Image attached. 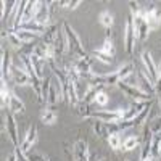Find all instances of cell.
Masks as SVG:
<instances>
[{"instance_id":"cell-36","label":"cell","mask_w":161,"mask_h":161,"mask_svg":"<svg viewBox=\"0 0 161 161\" xmlns=\"http://www.w3.org/2000/svg\"><path fill=\"white\" fill-rule=\"evenodd\" d=\"M155 93L158 95V98L161 100V66H159V69H158V79H156V82H155Z\"/></svg>"},{"instance_id":"cell-20","label":"cell","mask_w":161,"mask_h":161,"mask_svg":"<svg viewBox=\"0 0 161 161\" xmlns=\"http://www.w3.org/2000/svg\"><path fill=\"white\" fill-rule=\"evenodd\" d=\"M19 29H23V31H29V32H34V34H37V36H44V34L47 32V28H45V26L39 24L36 19H32V21H29V23L23 24Z\"/></svg>"},{"instance_id":"cell-24","label":"cell","mask_w":161,"mask_h":161,"mask_svg":"<svg viewBox=\"0 0 161 161\" xmlns=\"http://www.w3.org/2000/svg\"><path fill=\"white\" fill-rule=\"evenodd\" d=\"M31 61H32V66L36 69V74L39 76V79H44V66L47 61H44L42 58H39L36 55H31Z\"/></svg>"},{"instance_id":"cell-2","label":"cell","mask_w":161,"mask_h":161,"mask_svg":"<svg viewBox=\"0 0 161 161\" xmlns=\"http://www.w3.org/2000/svg\"><path fill=\"white\" fill-rule=\"evenodd\" d=\"M93 57H95L97 60H100L102 63H106V64H110L114 58V44H113V39L110 36H106L105 39V42L102 45V48L95 50L92 53Z\"/></svg>"},{"instance_id":"cell-37","label":"cell","mask_w":161,"mask_h":161,"mask_svg":"<svg viewBox=\"0 0 161 161\" xmlns=\"http://www.w3.org/2000/svg\"><path fill=\"white\" fill-rule=\"evenodd\" d=\"M60 5H63L64 8H71V10H74V8H77V7L80 5V0H74V2H60Z\"/></svg>"},{"instance_id":"cell-15","label":"cell","mask_w":161,"mask_h":161,"mask_svg":"<svg viewBox=\"0 0 161 161\" xmlns=\"http://www.w3.org/2000/svg\"><path fill=\"white\" fill-rule=\"evenodd\" d=\"M36 142H37V126L32 124V126L28 129V134H26V137H24V140H23V143H21L19 147H21V150L28 155V153L31 152V148L34 147Z\"/></svg>"},{"instance_id":"cell-9","label":"cell","mask_w":161,"mask_h":161,"mask_svg":"<svg viewBox=\"0 0 161 161\" xmlns=\"http://www.w3.org/2000/svg\"><path fill=\"white\" fill-rule=\"evenodd\" d=\"M73 66H74V69L77 71L79 77H82V79H86V80H89V82H90V79L93 77V73L90 71V66H92V58L90 57L79 58Z\"/></svg>"},{"instance_id":"cell-38","label":"cell","mask_w":161,"mask_h":161,"mask_svg":"<svg viewBox=\"0 0 161 161\" xmlns=\"http://www.w3.org/2000/svg\"><path fill=\"white\" fill-rule=\"evenodd\" d=\"M158 156H161V139H158Z\"/></svg>"},{"instance_id":"cell-22","label":"cell","mask_w":161,"mask_h":161,"mask_svg":"<svg viewBox=\"0 0 161 161\" xmlns=\"http://www.w3.org/2000/svg\"><path fill=\"white\" fill-rule=\"evenodd\" d=\"M8 110L15 114V113H24V103L15 95V93H13L11 95V100H10V106H8Z\"/></svg>"},{"instance_id":"cell-29","label":"cell","mask_w":161,"mask_h":161,"mask_svg":"<svg viewBox=\"0 0 161 161\" xmlns=\"http://www.w3.org/2000/svg\"><path fill=\"white\" fill-rule=\"evenodd\" d=\"M50 86H52V77H44V79H42V103H44V102L47 103Z\"/></svg>"},{"instance_id":"cell-21","label":"cell","mask_w":161,"mask_h":161,"mask_svg":"<svg viewBox=\"0 0 161 161\" xmlns=\"http://www.w3.org/2000/svg\"><path fill=\"white\" fill-rule=\"evenodd\" d=\"M11 31H13V29H11ZM15 32H16L18 39L21 40V42H23L24 45H29V44L36 42V40L40 37V36H37V34H34V32H29V31H23V29H18V31H15Z\"/></svg>"},{"instance_id":"cell-18","label":"cell","mask_w":161,"mask_h":161,"mask_svg":"<svg viewBox=\"0 0 161 161\" xmlns=\"http://www.w3.org/2000/svg\"><path fill=\"white\" fill-rule=\"evenodd\" d=\"M73 84H74V90H76V95H77L79 102L84 100V97L87 95V92L90 89V82L86 80V79H82V77H79V79L73 80Z\"/></svg>"},{"instance_id":"cell-39","label":"cell","mask_w":161,"mask_h":161,"mask_svg":"<svg viewBox=\"0 0 161 161\" xmlns=\"http://www.w3.org/2000/svg\"><path fill=\"white\" fill-rule=\"evenodd\" d=\"M7 161H16V156H15V153H13V155H10V156L7 158Z\"/></svg>"},{"instance_id":"cell-30","label":"cell","mask_w":161,"mask_h":161,"mask_svg":"<svg viewBox=\"0 0 161 161\" xmlns=\"http://www.w3.org/2000/svg\"><path fill=\"white\" fill-rule=\"evenodd\" d=\"M108 145L111 147L113 150H118L121 145H123V142H121V137H119V134H113V136L108 137Z\"/></svg>"},{"instance_id":"cell-40","label":"cell","mask_w":161,"mask_h":161,"mask_svg":"<svg viewBox=\"0 0 161 161\" xmlns=\"http://www.w3.org/2000/svg\"><path fill=\"white\" fill-rule=\"evenodd\" d=\"M142 161H153V155H148V156H147V158H143Z\"/></svg>"},{"instance_id":"cell-13","label":"cell","mask_w":161,"mask_h":161,"mask_svg":"<svg viewBox=\"0 0 161 161\" xmlns=\"http://www.w3.org/2000/svg\"><path fill=\"white\" fill-rule=\"evenodd\" d=\"M73 155H74V161H89L90 155H89V148L87 143L84 140H76L73 145Z\"/></svg>"},{"instance_id":"cell-42","label":"cell","mask_w":161,"mask_h":161,"mask_svg":"<svg viewBox=\"0 0 161 161\" xmlns=\"http://www.w3.org/2000/svg\"><path fill=\"white\" fill-rule=\"evenodd\" d=\"M158 161H161V156H158Z\"/></svg>"},{"instance_id":"cell-17","label":"cell","mask_w":161,"mask_h":161,"mask_svg":"<svg viewBox=\"0 0 161 161\" xmlns=\"http://www.w3.org/2000/svg\"><path fill=\"white\" fill-rule=\"evenodd\" d=\"M11 58L10 52L3 47L2 48V60H0V69H2V80H10V69H11Z\"/></svg>"},{"instance_id":"cell-1","label":"cell","mask_w":161,"mask_h":161,"mask_svg":"<svg viewBox=\"0 0 161 161\" xmlns=\"http://www.w3.org/2000/svg\"><path fill=\"white\" fill-rule=\"evenodd\" d=\"M63 31H64V36H66V40H68V50L69 53H73V55H77L79 58H86L89 57L87 52L82 45V42H80V39L77 37V34L74 32V29L69 26L68 21L63 23Z\"/></svg>"},{"instance_id":"cell-34","label":"cell","mask_w":161,"mask_h":161,"mask_svg":"<svg viewBox=\"0 0 161 161\" xmlns=\"http://www.w3.org/2000/svg\"><path fill=\"white\" fill-rule=\"evenodd\" d=\"M15 156H16V161H29L28 159V155H26L23 150H21V147H15Z\"/></svg>"},{"instance_id":"cell-41","label":"cell","mask_w":161,"mask_h":161,"mask_svg":"<svg viewBox=\"0 0 161 161\" xmlns=\"http://www.w3.org/2000/svg\"><path fill=\"white\" fill-rule=\"evenodd\" d=\"M100 161H108V159H106V158H102V159H100Z\"/></svg>"},{"instance_id":"cell-28","label":"cell","mask_w":161,"mask_h":161,"mask_svg":"<svg viewBox=\"0 0 161 161\" xmlns=\"http://www.w3.org/2000/svg\"><path fill=\"white\" fill-rule=\"evenodd\" d=\"M7 36H8V40H10V44H11L13 47H15V48H18V50H23L24 44H23L21 40L18 39V36H16V32H15V31L8 29V31H7Z\"/></svg>"},{"instance_id":"cell-5","label":"cell","mask_w":161,"mask_h":161,"mask_svg":"<svg viewBox=\"0 0 161 161\" xmlns=\"http://www.w3.org/2000/svg\"><path fill=\"white\" fill-rule=\"evenodd\" d=\"M10 79L13 80L15 86H32V79L23 66L13 64L10 69Z\"/></svg>"},{"instance_id":"cell-7","label":"cell","mask_w":161,"mask_h":161,"mask_svg":"<svg viewBox=\"0 0 161 161\" xmlns=\"http://www.w3.org/2000/svg\"><path fill=\"white\" fill-rule=\"evenodd\" d=\"M143 18H145L147 24H148L150 31H155L161 26V11L153 3H150L148 8L143 10Z\"/></svg>"},{"instance_id":"cell-35","label":"cell","mask_w":161,"mask_h":161,"mask_svg":"<svg viewBox=\"0 0 161 161\" xmlns=\"http://www.w3.org/2000/svg\"><path fill=\"white\" fill-rule=\"evenodd\" d=\"M28 159L29 161H50L47 156H44V155H40V153H28Z\"/></svg>"},{"instance_id":"cell-10","label":"cell","mask_w":161,"mask_h":161,"mask_svg":"<svg viewBox=\"0 0 161 161\" xmlns=\"http://www.w3.org/2000/svg\"><path fill=\"white\" fill-rule=\"evenodd\" d=\"M55 2H40L39 3V8H37V13H36V21L39 24H42L47 28V24L50 21V16H52V5Z\"/></svg>"},{"instance_id":"cell-25","label":"cell","mask_w":161,"mask_h":161,"mask_svg":"<svg viewBox=\"0 0 161 161\" xmlns=\"http://www.w3.org/2000/svg\"><path fill=\"white\" fill-rule=\"evenodd\" d=\"M98 19H100V24L103 26V28H106V29H110L111 26H113V23H114L113 15H111V13H110L108 10H103V11L100 13Z\"/></svg>"},{"instance_id":"cell-3","label":"cell","mask_w":161,"mask_h":161,"mask_svg":"<svg viewBox=\"0 0 161 161\" xmlns=\"http://www.w3.org/2000/svg\"><path fill=\"white\" fill-rule=\"evenodd\" d=\"M3 132H7V136L10 137V140L13 142L15 147H19L18 145V127H16V121H15V116L10 110H3Z\"/></svg>"},{"instance_id":"cell-4","label":"cell","mask_w":161,"mask_h":161,"mask_svg":"<svg viewBox=\"0 0 161 161\" xmlns=\"http://www.w3.org/2000/svg\"><path fill=\"white\" fill-rule=\"evenodd\" d=\"M123 116H124V110H121V108L90 113L92 119H98V121H103V123H119V121H123Z\"/></svg>"},{"instance_id":"cell-6","label":"cell","mask_w":161,"mask_h":161,"mask_svg":"<svg viewBox=\"0 0 161 161\" xmlns=\"http://www.w3.org/2000/svg\"><path fill=\"white\" fill-rule=\"evenodd\" d=\"M118 87L121 89V92L126 93L127 97L134 98L136 102H152V95H148V93H145L143 90H140L139 87H132V86H127L126 82H118Z\"/></svg>"},{"instance_id":"cell-33","label":"cell","mask_w":161,"mask_h":161,"mask_svg":"<svg viewBox=\"0 0 161 161\" xmlns=\"http://www.w3.org/2000/svg\"><path fill=\"white\" fill-rule=\"evenodd\" d=\"M108 100H110V97L106 95L105 92H100L98 95L95 97V102H93V103H97V105H100V106H105L106 103H108Z\"/></svg>"},{"instance_id":"cell-16","label":"cell","mask_w":161,"mask_h":161,"mask_svg":"<svg viewBox=\"0 0 161 161\" xmlns=\"http://www.w3.org/2000/svg\"><path fill=\"white\" fill-rule=\"evenodd\" d=\"M53 52H55V57H61L64 50L68 48V40H66V36H64V31L58 29L57 36H55V40H53Z\"/></svg>"},{"instance_id":"cell-19","label":"cell","mask_w":161,"mask_h":161,"mask_svg":"<svg viewBox=\"0 0 161 161\" xmlns=\"http://www.w3.org/2000/svg\"><path fill=\"white\" fill-rule=\"evenodd\" d=\"M57 119H58V114H57V111H55L53 106H45V108L40 111V121H42L44 124H47V126L55 124Z\"/></svg>"},{"instance_id":"cell-14","label":"cell","mask_w":161,"mask_h":161,"mask_svg":"<svg viewBox=\"0 0 161 161\" xmlns=\"http://www.w3.org/2000/svg\"><path fill=\"white\" fill-rule=\"evenodd\" d=\"M150 103H152V102H136V103H132L129 108L124 111L123 121H134V119H136V116L140 114Z\"/></svg>"},{"instance_id":"cell-27","label":"cell","mask_w":161,"mask_h":161,"mask_svg":"<svg viewBox=\"0 0 161 161\" xmlns=\"http://www.w3.org/2000/svg\"><path fill=\"white\" fill-rule=\"evenodd\" d=\"M139 145H140V139H139V137H136V136H130V137H127V139L123 142V148L129 152V150L137 148Z\"/></svg>"},{"instance_id":"cell-31","label":"cell","mask_w":161,"mask_h":161,"mask_svg":"<svg viewBox=\"0 0 161 161\" xmlns=\"http://www.w3.org/2000/svg\"><path fill=\"white\" fill-rule=\"evenodd\" d=\"M150 130H152L153 136H156V134L161 132V114L158 118H155L152 123H150Z\"/></svg>"},{"instance_id":"cell-26","label":"cell","mask_w":161,"mask_h":161,"mask_svg":"<svg viewBox=\"0 0 161 161\" xmlns=\"http://www.w3.org/2000/svg\"><path fill=\"white\" fill-rule=\"evenodd\" d=\"M150 110H152V103L147 106V108L140 113V114H137L136 116V119H134V127H137V126H142L143 123H147L148 121V113H150Z\"/></svg>"},{"instance_id":"cell-12","label":"cell","mask_w":161,"mask_h":161,"mask_svg":"<svg viewBox=\"0 0 161 161\" xmlns=\"http://www.w3.org/2000/svg\"><path fill=\"white\" fill-rule=\"evenodd\" d=\"M142 61H143L147 74L150 76V79L153 80V84H155L156 79H158V66L155 64V61L152 58V53L150 52H142Z\"/></svg>"},{"instance_id":"cell-32","label":"cell","mask_w":161,"mask_h":161,"mask_svg":"<svg viewBox=\"0 0 161 161\" xmlns=\"http://www.w3.org/2000/svg\"><path fill=\"white\" fill-rule=\"evenodd\" d=\"M16 7H18V2H7L5 11L2 13V19H8L10 15H11V11H13V10H16Z\"/></svg>"},{"instance_id":"cell-43","label":"cell","mask_w":161,"mask_h":161,"mask_svg":"<svg viewBox=\"0 0 161 161\" xmlns=\"http://www.w3.org/2000/svg\"><path fill=\"white\" fill-rule=\"evenodd\" d=\"M159 108H161V100H159Z\"/></svg>"},{"instance_id":"cell-23","label":"cell","mask_w":161,"mask_h":161,"mask_svg":"<svg viewBox=\"0 0 161 161\" xmlns=\"http://www.w3.org/2000/svg\"><path fill=\"white\" fill-rule=\"evenodd\" d=\"M92 129H93V132H95L98 137L108 140V134H106V127H105V123H103V121L93 119V121H92Z\"/></svg>"},{"instance_id":"cell-8","label":"cell","mask_w":161,"mask_h":161,"mask_svg":"<svg viewBox=\"0 0 161 161\" xmlns=\"http://www.w3.org/2000/svg\"><path fill=\"white\" fill-rule=\"evenodd\" d=\"M136 40H137V34H136V29H134L132 18L129 16V19L126 21V26H124V45H126V53L127 55H132Z\"/></svg>"},{"instance_id":"cell-11","label":"cell","mask_w":161,"mask_h":161,"mask_svg":"<svg viewBox=\"0 0 161 161\" xmlns=\"http://www.w3.org/2000/svg\"><path fill=\"white\" fill-rule=\"evenodd\" d=\"M136 74H137V79H139V89L153 97V93H155V84H153V80L150 79V76L145 73V69H137Z\"/></svg>"}]
</instances>
